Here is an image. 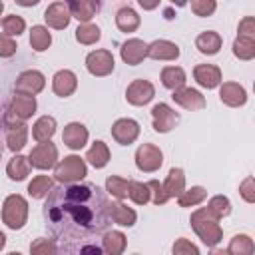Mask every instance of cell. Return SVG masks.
Returning a JSON list of instances; mask_svg holds the SVG:
<instances>
[{
    "instance_id": "6da1fadb",
    "label": "cell",
    "mask_w": 255,
    "mask_h": 255,
    "mask_svg": "<svg viewBox=\"0 0 255 255\" xmlns=\"http://www.w3.org/2000/svg\"><path fill=\"white\" fill-rule=\"evenodd\" d=\"M112 201L96 183H68L54 187L44 203L46 225L56 239L94 243L112 225Z\"/></svg>"
},
{
    "instance_id": "7a4b0ae2",
    "label": "cell",
    "mask_w": 255,
    "mask_h": 255,
    "mask_svg": "<svg viewBox=\"0 0 255 255\" xmlns=\"http://www.w3.org/2000/svg\"><path fill=\"white\" fill-rule=\"evenodd\" d=\"M191 225L197 231V235L203 239L205 245H217L221 241V229L217 225V217L207 207H203L191 215Z\"/></svg>"
},
{
    "instance_id": "3957f363",
    "label": "cell",
    "mask_w": 255,
    "mask_h": 255,
    "mask_svg": "<svg viewBox=\"0 0 255 255\" xmlns=\"http://www.w3.org/2000/svg\"><path fill=\"white\" fill-rule=\"evenodd\" d=\"M26 215H28V205H26L24 197H20V195L6 197L4 209H2V219L8 227L20 229L26 223Z\"/></svg>"
},
{
    "instance_id": "277c9868",
    "label": "cell",
    "mask_w": 255,
    "mask_h": 255,
    "mask_svg": "<svg viewBox=\"0 0 255 255\" xmlns=\"http://www.w3.org/2000/svg\"><path fill=\"white\" fill-rule=\"evenodd\" d=\"M54 175L62 183H74V181L86 177V163L78 155L64 157V161H60L56 165V173Z\"/></svg>"
},
{
    "instance_id": "5b68a950",
    "label": "cell",
    "mask_w": 255,
    "mask_h": 255,
    "mask_svg": "<svg viewBox=\"0 0 255 255\" xmlns=\"http://www.w3.org/2000/svg\"><path fill=\"white\" fill-rule=\"evenodd\" d=\"M4 124H6V141H8V147H10L12 151L22 149L24 143H26V137H28L26 126H24L20 120L12 118L8 112L4 114Z\"/></svg>"
},
{
    "instance_id": "8992f818",
    "label": "cell",
    "mask_w": 255,
    "mask_h": 255,
    "mask_svg": "<svg viewBox=\"0 0 255 255\" xmlns=\"http://www.w3.org/2000/svg\"><path fill=\"white\" fill-rule=\"evenodd\" d=\"M161 161H163L161 151L151 143H143L135 151V165L141 171H155L161 165Z\"/></svg>"
},
{
    "instance_id": "52a82bcc",
    "label": "cell",
    "mask_w": 255,
    "mask_h": 255,
    "mask_svg": "<svg viewBox=\"0 0 255 255\" xmlns=\"http://www.w3.org/2000/svg\"><path fill=\"white\" fill-rule=\"evenodd\" d=\"M56 159H58V149H56V145L50 143V141H42V143H38V145L30 151V163H32L34 167H38V169H48V167H52V165L56 163Z\"/></svg>"
},
{
    "instance_id": "ba28073f",
    "label": "cell",
    "mask_w": 255,
    "mask_h": 255,
    "mask_svg": "<svg viewBox=\"0 0 255 255\" xmlns=\"http://www.w3.org/2000/svg\"><path fill=\"white\" fill-rule=\"evenodd\" d=\"M151 118H153V129L161 133L169 131L179 122V116L167 104H155L151 110Z\"/></svg>"
},
{
    "instance_id": "9c48e42d",
    "label": "cell",
    "mask_w": 255,
    "mask_h": 255,
    "mask_svg": "<svg viewBox=\"0 0 255 255\" xmlns=\"http://www.w3.org/2000/svg\"><path fill=\"white\" fill-rule=\"evenodd\" d=\"M86 66H88L90 74H94V76H106V74H110L114 70V58H112L110 52L98 50V52L88 54Z\"/></svg>"
},
{
    "instance_id": "30bf717a",
    "label": "cell",
    "mask_w": 255,
    "mask_h": 255,
    "mask_svg": "<svg viewBox=\"0 0 255 255\" xmlns=\"http://www.w3.org/2000/svg\"><path fill=\"white\" fill-rule=\"evenodd\" d=\"M44 88V76L36 70H28L18 76L16 80V92L22 96H34Z\"/></svg>"
},
{
    "instance_id": "8fae6325",
    "label": "cell",
    "mask_w": 255,
    "mask_h": 255,
    "mask_svg": "<svg viewBox=\"0 0 255 255\" xmlns=\"http://www.w3.org/2000/svg\"><path fill=\"white\" fill-rule=\"evenodd\" d=\"M139 133V126L129 120V118H124V120H118L114 126H112V135L118 143L122 145H129Z\"/></svg>"
},
{
    "instance_id": "7c38bea8",
    "label": "cell",
    "mask_w": 255,
    "mask_h": 255,
    "mask_svg": "<svg viewBox=\"0 0 255 255\" xmlns=\"http://www.w3.org/2000/svg\"><path fill=\"white\" fill-rule=\"evenodd\" d=\"M126 98L133 106H143L153 98V86L147 80H135V82H131L128 86Z\"/></svg>"
},
{
    "instance_id": "4fadbf2b",
    "label": "cell",
    "mask_w": 255,
    "mask_h": 255,
    "mask_svg": "<svg viewBox=\"0 0 255 255\" xmlns=\"http://www.w3.org/2000/svg\"><path fill=\"white\" fill-rule=\"evenodd\" d=\"M6 112L12 118H16V120H28L36 112V100H34V96H22V94H18V96L12 98L10 108Z\"/></svg>"
},
{
    "instance_id": "5bb4252c",
    "label": "cell",
    "mask_w": 255,
    "mask_h": 255,
    "mask_svg": "<svg viewBox=\"0 0 255 255\" xmlns=\"http://www.w3.org/2000/svg\"><path fill=\"white\" fill-rule=\"evenodd\" d=\"M171 98H173L179 106H183L185 110H191V112H195V110H203V108H205V100H203V96H201L197 90H191V88H181V90L173 92Z\"/></svg>"
},
{
    "instance_id": "9a60e30c",
    "label": "cell",
    "mask_w": 255,
    "mask_h": 255,
    "mask_svg": "<svg viewBox=\"0 0 255 255\" xmlns=\"http://www.w3.org/2000/svg\"><path fill=\"white\" fill-rule=\"evenodd\" d=\"M62 139H64V143H66L70 149H80V147L86 145L88 129H86L82 124H68V126L64 128Z\"/></svg>"
},
{
    "instance_id": "2e32d148",
    "label": "cell",
    "mask_w": 255,
    "mask_h": 255,
    "mask_svg": "<svg viewBox=\"0 0 255 255\" xmlns=\"http://www.w3.org/2000/svg\"><path fill=\"white\" fill-rule=\"evenodd\" d=\"M193 76H195V80H197V84L199 86H203V88H215V86H219V82H221V72H219V68L217 66H211V64H201V66H197L195 70H193Z\"/></svg>"
},
{
    "instance_id": "e0dca14e",
    "label": "cell",
    "mask_w": 255,
    "mask_h": 255,
    "mask_svg": "<svg viewBox=\"0 0 255 255\" xmlns=\"http://www.w3.org/2000/svg\"><path fill=\"white\" fill-rule=\"evenodd\" d=\"M145 56H147V46L141 40H128L122 46V58H124V62H128L131 66L139 64Z\"/></svg>"
},
{
    "instance_id": "ac0fdd59",
    "label": "cell",
    "mask_w": 255,
    "mask_h": 255,
    "mask_svg": "<svg viewBox=\"0 0 255 255\" xmlns=\"http://www.w3.org/2000/svg\"><path fill=\"white\" fill-rule=\"evenodd\" d=\"M219 96H221V102H223V104L233 106V108L243 106V104L247 102V94H245V90H243L239 84H233V82L223 84Z\"/></svg>"
},
{
    "instance_id": "d6986e66",
    "label": "cell",
    "mask_w": 255,
    "mask_h": 255,
    "mask_svg": "<svg viewBox=\"0 0 255 255\" xmlns=\"http://www.w3.org/2000/svg\"><path fill=\"white\" fill-rule=\"evenodd\" d=\"M76 76H74V72H70V70H60L56 76H54V82H52V88H54V92L58 94V96H62V98H66V96H70L74 90H76Z\"/></svg>"
},
{
    "instance_id": "ffe728a7",
    "label": "cell",
    "mask_w": 255,
    "mask_h": 255,
    "mask_svg": "<svg viewBox=\"0 0 255 255\" xmlns=\"http://www.w3.org/2000/svg\"><path fill=\"white\" fill-rule=\"evenodd\" d=\"M147 56L155 60H175L179 56V48L167 40H157L151 46H147Z\"/></svg>"
},
{
    "instance_id": "44dd1931",
    "label": "cell",
    "mask_w": 255,
    "mask_h": 255,
    "mask_svg": "<svg viewBox=\"0 0 255 255\" xmlns=\"http://www.w3.org/2000/svg\"><path fill=\"white\" fill-rule=\"evenodd\" d=\"M30 167H32L30 157H24V155H14V157L8 161L6 171H8L10 179H14V181H22V179H24V177L30 173Z\"/></svg>"
},
{
    "instance_id": "7402d4cb",
    "label": "cell",
    "mask_w": 255,
    "mask_h": 255,
    "mask_svg": "<svg viewBox=\"0 0 255 255\" xmlns=\"http://www.w3.org/2000/svg\"><path fill=\"white\" fill-rule=\"evenodd\" d=\"M56 255H108V253L104 251V247L96 243H68Z\"/></svg>"
},
{
    "instance_id": "603a6c76",
    "label": "cell",
    "mask_w": 255,
    "mask_h": 255,
    "mask_svg": "<svg viewBox=\"0 0 255 255\" xmlns=\"http://www.w3.org/2000/svg\"><path fill=\"white\" fill-rule=\"evenodd\" d=\"M161 82H163L165 88L177 92V90H181L183 84H185V72H183L181 68L167 66V68H163V72H161Z\"/></svg>"
},
{
    "instance_id": "cb8c5ba5",
    "label": "cell",
    "mask_w": 255,
    "mask_h": 255,
    "mask_svg": "<svg viewBox=\"0 0 255 255\" xmlns=\"http://www.w3.org/2000/svg\"><path fill=\"white\" fill-rule=\"evenodd\" d=\"M54 131H56V120L54 118H50V116H44V118H40L36 124H34V128H32V135H34V139L36 141H48L52 135H54Z\"/></svg>"
},
{
    "instance_id": "d4e9b609",
    "label": "cell",
    "mask_w": 255,
    "mask_h": 255,
    "mask_svg": "<svg viewBox=\"0 0 255 255\" xmlns=\"http://www.w3.org/2000/svg\"><path fill=\"white\" fill-rule=\"evenodd\" d=\"M183 185H185V177H183V171L179 167H173L169 169V175L163 183V189L167 193V197H173V195H181L183 193Z\"/></svg>"
},
{
    "instance_id": "484cf974",
    "label": "cell",
    "mask_w": 255,
    "mask_h": 255,
    "mask_svg": "<svg viewBox=\"0 0 255 255\" xmlns=\"http://www.w3.org/2000/svg\"><path fill=\"white\" fill-rule=\"evenodd\" d=\"M195 44H197L199 52H203V54H217L221 48V38L215 32H203L201 36H197Z\"/></svg>"
},
{
    "instance_id": "4316f807",
    "label": "cell",
    "mask_w": 255,
    "mask_h": 255,
    "mask_svg": "<svg viewBox=\"0 0 255 255\" xmlns=\"http://www.w3.org/2000/svg\"><path fill=\"white\" fill-rule=\"evenodd\" d=\"M102 245H104V251L108 255H122V251L126 247V237L120 231H110V233L104 235V243Z\"/></svg>"
},
{
    "instance_id": "83f0119b",
    "label": "cell",
    "mask_w": 255,
    "mask_h": 255,
    "mask_svg": "<svg viewBox=\"0 0 255 255\" xmlns=\"http://www.w3.org/2000/svg\"><path fill=\"white\" fill-rule=\"evenodd\" d=\"M86 159H88L94 167H104V165L108 163V159H110V151H108L106 143H104V141H94V145L90 147Z\"/></svg>"
},
{
    "instance_id": "f1b7e54d",
    "label": "cell",
    "mask_w": 255,
    "mask_h": 255,
    "mask_svg": "<svg viewBox=\"0 0 255 255\" xmlns=\"http://www.w3.org/2000/svg\"><path fill=\"white\" fill-rule=\"evenodd\" d=\"M112 219H114V223H118V225L129 227V225L135 223V211L129 209V207H126L124 203H114V205H112Z\"/></svg>"
},
{
    "instance_id": "f546056e",
    "label": "cell",
    "mask_w": 255,
    "mask_h": 255,
    "mask_svg": "<svg viewBox=\"0 0 255 255\" xmlns=\"http://www.w3.org/2000/svg\"><path fill=\"white\" fill-rule=\"evenodd\" d=\"M229 255H253L255 251V245L251 241V237L247 235H235L229 243Z\"/></svg>"
},
{
    "instance_id": "4dcf8cb0",
    "label": "cell",
    "mask_w": 255,
    "mask_h": 255,
    "mask_svg": "<svg viewBox=\"0 0 255 255\" xmlns=\"http://www.w3.org/2000/svg\"><path fill=\"white\" fill-rule=\"evenodd\" d=\"M129 185H131V181H128V179H124V177H118V175H110L108 181H106L108 191H110L114 197H118V199H124V197L129 195Z\"/></svg>"
},
{
    "instance_id": "1f68e13d",
    "label": "cell",
    "mask_w": 255,
    "mask_h": 255,
    "mask_svg": "<svg viewBox=\"0 0 255 255\" xmlns=\"http://www.w3.org/2000/svg\"><path fill=\"white\" fill-rule=\"evenodd\" d=\"M116 22H118L120 30H124V32H131V30L137 28L139 18H137V14H135L131 8H122V10L118 12V16H116Z\"/></svg>"
},
{
    "instance_id": "d6a6232c",
    "label": "cell",
    "mask_w": 255,
    "mask_h": 255,
    "mask_svg": "<svg viewBox=\"0 0 255 255\" xmlns=\"http://www.w3.org/2000/svg\"><path fill=\"white\" fill-rule=\"evenodd\" d=\"M50 42H52V38H50V32H48L46 28H42V26H34V28H32L30 44H32L34 50L42 52V50H46V48L50 46Z\"/></svg>"
},
{
    "instance_id": "836d02e7",
    "label": "cell",
    "mask_w": 255,
    "mask_h": 255,
    "mask_svg": "<svg viewBox=\"0 0 255 255\" xmlns=\"http://www.w3.org/2000/svg\"><path fill=\"white\" fill-rule=\"evenodd\" d=\"M52 189V179L48 177V175H38V177H34L32 179V183L28 185V193L32 195V197H44V195H48V191Z\"/></svg>"
},
{
    "instance_id": "e575fe53",
    "label": "cell",
    "mask_w": 255,
    "mask_h": 255,
    "mask_svg": "<svg viewBox=\"0 0 255 255\" xmlns=\"http://www.w3.org/2000/svg\"><path fill=\"white\" fill-rule=\"evenodd\" d=\"M149 185L147 183H139V181H131L129 185V197L137 203V205H143L149 201Z\"/></svg>"
},
{
    "instance_id": "d590c367",
    "label": "cell",
    "mask_w": 255,
    "mask_h": 255,
    "mask_svg": "<svg viewBox=\"0 0 255 255\" xmlns=\"http://www.w3.org/2000/svg\"><path fill=\"white\" fill-rule=\"evenodd\" d=\"M217 219H221V217H225V215H229V211H231V203H229V199L227 197H223V195H215L211 201H209V207H207Z\"/></svg>"
},
{
    "instance_id": "8d00e7d4",
    "label": "cell",
    "mask_w": 255,
    "mask_h": 255,
    "mask_svg": "<svg viewBox=\"0 0 255 255\" xmlns=\"http://www.w3.org/2000/svg\"><path fill=\"white\" fill-rule=\"evenodd\" d=\"M205 199V189L203 187H191L189 191H183L179 195V205L181 207H189V205H195L199 201Z\"/></svg>"
},
{
    "instance_id": "74e56055",
    "label": "cell",
    "mask_w": 255,
    "mask_h": 255,
    "mask_svg": "<svg viewBox=\"0 0 255 255\" xmlns=\"http://www.w3.org/2000/svg\"><path fill=\"white\" fill-rule=\"evenodd\" d=\"M233 52L237 58L241 60H251L255 56V44L249 42V40H243V38H237L235 44H233Z\"/></svg>"
},
{
    "instance_id": "f35d334b",
    "label": "cell",
    "mask_w": 255,
    "mask_h": 255,
    "mask_svg": "<svg viewBox=\"0 0 255 255\" xmlns=\"http://www.w3.org/2000/svg\"><path fill=\"white\" fill-rule=\"evenodd\" d=\"M2 30H4V36H18L22 30H24V20L18 18V16H6L2 20Z\"/></svg>"
},
{
    "instance_id": "ab89813d",
    "label": "cell",
    "mask_w": 255,
    "mask_h": 255,
    "mask_svg": "<svg viewBox=\"0 0 255 255\" xmlns=\"http://www.w3.org/2000/svg\"><path fill=\"white\" fill-rule=\"evenodd\" d=\"M30 253L32 255H56L58 249H56L54 241H50V239H36L30 245Z\"/></svg>"
},
{
    "instance_id": "60d3db41",
    "label": "cell",
    "mask_w": 255,
    "mask_h": 255,
    "mask_svg": "<svg viewBox=\"0 0 255 255\" xmlns=\"http://www.w3.org/2000/svg\"><path fill=\"white\" fill-rule=\"evenodd\" d=\"M76 38L84 44H92L100 38V28L98 26H80L76 30Z\"/></svg>"
},
{
    "instance_id": "b9f144b4",
    "label": "cell",
    "mask_w": 255,
    "mask_h": 255,
    "mask_svg": "<svg viewBox=\"0 0 255 255\" xmlns=\"http://www.w3.org/2000/svg\"><path fill=\"white\" fill-rule=\"evenodd\" d=\"M173 255H199V249L191 241L181 237L173 243Z\"/></svg>"
},
{
    "instance_id": "7bdbcfd3",
    "label": "cell",
    "mask_w": 255,
    "mask_h": 255,
    "mask_svg": "<svg viewBox=\"0 0 255 255\" xmlns=\"http://www.w3.org/2000/svg\"><path fill=\"white\" fill-rule=\"evenodd\" d=\"M239 193L247 203H255V177H245L239 185Z\"/></svg>"
},
{
    "instance_id": "ee69618b",
    "label": "cell",
    "mask_w": 255,
    "mask_h": 255,
    "mask_svg": "<svg viewBox=\"0 0 255 255\" xmlns=\"http://www.w3.org/2000/svg\"><path fill=\"white\" fill-rule=\"evenodd\" d=\"M239 34H241L243 40L255 42V18H245L239 24Z\"/></svg>"
},
{
    "instance_id": "f6af8a7d",
    "label": "cell",
    "mask_w": 255,
    "mask_h": 255,
    "mask_svg": "<svg viewBox=\"0 0 255 255\" xmlns=\"http://www.w3.org/2000/svg\"><path fill=\"white\" fill-rule=\"evenodd\" d=\"M72 8L76 10V18L86 22V20L92 18V12L98 8V4H86V2H80V4H72Z\"/></svg>"
},
{
    "instance_id": "bcb514c9",
    "label": "cell",
    "mask_w": 255,
    "mask_h": 255,
    "mask_svg": "<svg viewBox=\"0 0 255 255\" xmlns=\"http://www.w3.org/2000/svg\"><path fill=\"white\" fill-rule=\"evenodd\" d=\"M147 185H149V189H153V203L155 205H161V203H165L169 199L165 189H163V185H159V181H149Z\"/></svg>"
},
{
    "instance_id": "7dc6e473",
    "label": "cell",
    "mask_w": 255,
    "mask_h": 255,
    "mask_svg": "<svg viewBox=\"0 0 255 255\" xmlns=\"http://www.w3.org/2000/svg\"><path fill=\"white\" fill-rule=\"evenodd\" d=\"M14 50H16V46H14V44L4 36V38L0 40V54H2V56H12V54H14Z\"/></svg>"
},
{
    "instance_id": "c3c4849f",
    "label": "cell",
    "mask_w": 255,
    "mask_h": 255,
    "mask_svg": "<svg viewBox=\"0 0 255 255\" xmlns=\"http://www.w3.org/2000/svg\"><path fill=\"white\" fill-rule=\"evenodd\" d=\"M211 255H229V251H223V249H213Z\"/></svg>"
},
{
    "instance_id": "681fc988",
    "label": "cell",
    "mask_w": 255,
    "mask_h": 255,
    "mask_svg": "<svg viewBox=\"0 0 255 255\" xmlns=\"http://www.w3.org/2000/svg\"><path fill=\"white\" fill-rule=\"evenodd\" d=\"M8 255H20V253H16V251H14V253H8Z\"/></svg>"
},
{
    "instance_id": "f907efd6",
    "label": "cell",
    "mask_w": 255,
    "mask_h": 255,
    "mask_svg": "<svg viewBox=\"0 0 255 255\" xmlns=\"http://www.w3.org/2000/svg\"><path fill=\"white\" fill-rule=\"evenodd\" d=\"M253 90H255V84H253Z\"/></svg>"
}]
</instances>
